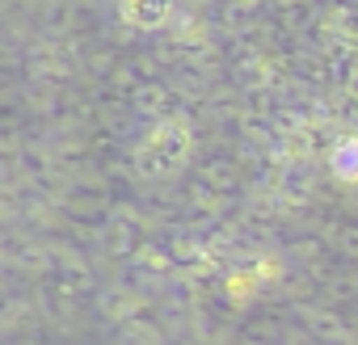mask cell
<instances>
[{
	"instance_id": "obj_1",
	"label": "cell",
	"mask_w": 358,
	"mask_h": 345,
	"mask_svg": "<svg viewBox=\"0 0 358 345\" xmlns=\"http://www.w3.org/2000/svg\"><path fill=\"white\" fill-rule=\"evenodd\" d=\"M329 168L337 182H358V135H345L329 152Z\"/></svg>"
}]
</instances>
